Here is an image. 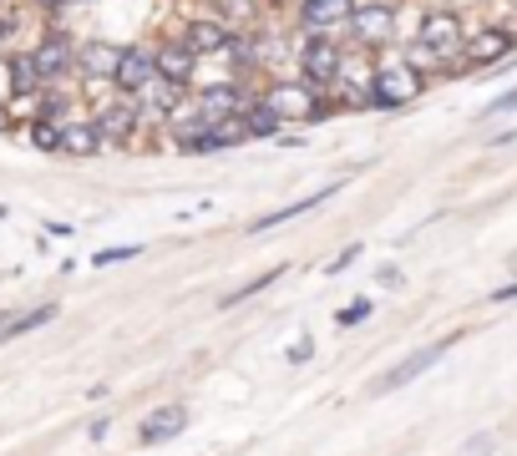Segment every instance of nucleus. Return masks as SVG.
I'll list each match as a JSON object with an SVG mask.
<instances>
[{
    "label": "nucleus",
    "instance_id": "obj_1",
    "mask_svg": "<svg viewBox=\"0 0 517 456\" xmlns=\"http://www.w3.org/2000/svg\"><path fill=\"white\" fill-rule=\"evenodd\" d=\"M421 92H426V76H421L406 56H376L371 92H365V102H371V107H381V112H401V107H411Z\"/></svg>",
    "mask_w": 517,
    "mask_h": 456
},
{
    "label": "nucleus",
    "instance_id": "obj_2",
    "mask_svg": "<svg viewBox=\"0 0 517 456\" xmlns=\"http://www.w3.org/2000/svg\"><path fill=\"white\" fill-rule=\"evenodd\" d=\"M264 97L274 102V112H279L284 122H325V117H335L330 92L310 87L305 76H284V82H269Z\"/></svg>",
    "mask_w": 517,
    "mask_h": 456
},
{
    "label": "nucleus",
    "instance_id": "obj_3",
    "mask_svg": "<svg viewBox=\"0 0 517 456\" xmlns=\"http://www.w3.org/2000/svg\"><path fill=\"white\" fill-rule=\"evenodd\" d=\"M345 31H350V41L365 46V51H386V46L401 36V16H396L391 0H355Z\"/></svg>",
    "mask_w": 517,
    "mask_h": 456
},
{
    "label": "nucleus",
    "instance_id": "obj_4",
    "mask_svg": "<svg viewBox=\"0 0 517 456\" xmlns=\"http://www.w3.org/2000/svg\"><path fill=\"white\" fill-rule=\"evenodd\" d=\"M421 46H431L441 61H447V71H452V61H462V41H467V21L457 16V11H447V6H436V11H421V21H416V31H411Z\"/></svg>",
    "mask_w": 517,
    "mask_h": 456
},
{
    "label": "nucleus",
    "instance_id": "obj_5",
    "mask_svg": "<svg viewBox=\"0 0 517 456\" xmlns=\"http://www.w3.org/2000/svg\"><path fill=\"white\" fill-rule=\"evenodd\" d=\"M31 61H36V71H41V87L77 82V41H71L61 26H51L46 36H36Z\"/></svg>",
    "mask_w": 517,
    "mask_h": 456
},
{
    "label": "nucleus",
    "instance_id": "obj_6",
    "mask_svg": "<svg viewBox=\"0 0 517 456\" xmlns=\"http://www.w3.org/2000/svg\"><path fill=\"white\" fill-rule=\"evenodd\" d=\"M173 36L203 61V56H224V51H234V36H239V31H234L224 16H218V11H203V16H193L188 26H178Z\"/></svg>",
    "mask_w": 517,
    "mask_h": 456
},
{
    "label": "nucleus",
    "instance_id": "obj_7",
    "mask_svg": "<svg viewBox=\"0 0 517 456\" xmlns=\"http://www.w3.org/2000/svg\"><path fill=\"white\" fill-rule=\"evenodd\" d=\"M340 36L335 31H315V36H305L300 41V76H305V82L310 87H330L335 82V71H340Z\"/></svg>",
    "mask_w": 517,
    "mask_h": 456
},
{
    "label": "nucleus",
    "instance_id": "obj_8",
    "mask_svg": "<svg viewBox=\"0 0 517 456\" xmlns=\"http://www.w3.org/2000/svg\"><path fill=\"white\" fill-rule=\"evenodd\" d=\"M512 51H517V26H467V41H462L467 71L472 66H497Z\"/></svg>",
    "mask_w": 517,
    "mask_h": 456
},
{
    "label": "nucleus",
    "instance_id": "obj_9",
    "mask_svg": "<svg viewBox=\"0 0 517 456\" xmlns=\"http://www.w3.org/2000/svg\"><path fill=\"white\" fill-rule=\"evenodd\" d=\"M153 76H158V51H153V41H127L122 56H117V71H112L117 92L132 97L142 82H153Z\"/></svg>",
    "mask_w": 517,
    "mask_h": 456
},
{
    "label": "nucleus",
    "instance_id": "obj_10",
    "mask_svg": "<svg viewBox=\"0 0 517 456\" xmlns=\"http://www.w3.org/2000/svg\"><path fill=\"white\" fill-rule=\"evenodd\" d=\"M92 122H97V132H102V142H117V147H127V142H137V102L127 97V92H117V97H107L97 112H92Z\"/></svg>",
    "mask_w": 517,
    "mask_h": 456
},
{
    "label": "nucleus",
    "instance_id": "obj_11",
    "mask_svg": "<svg viewBox=\"0 0 517 456\" xmlns=\"http://www.w3.org/2000/svg\"><path fill=\"white\" fill-rule=\"evenodd\" d=\"M447 350H452V340H441V345H421L416 355H406V360H396V365H391V370H386V375L376 380V396H391V391H406V386H411V380H421V375H426V370H431V365H436L441 355H447Z\"/></svg>",
    "mask_w": 517,
    "mask_h": 456
},
{
    "label": "nucleus",
    "instance_id": "obj_12",
    "mask_svg": "<svg viewBox=\"0 0 517 456\" xmlns=\"http://www.w3.org/2000/svg\"><path fill=\"white\" fill-rule=\"evenodd\" d=\"M153 51H158V76H163V82H173V87H193V76H198V56H193L178 36L153 41Z\"/></svg>",
    "mask_w": 517,
    "mask_h": 456
},
{
    "label": "nucleus",
    "instance_id": "obj_13",
    "mask_svg": "<svg viewBox=\"0 0 517 456\" xmlns=\"http://www.w3.org/2000/svg\"><path fill=\"white\" fill-rule=\"evenodd\" d=\"M102 152H107V142H102V132H97L92 117L61 122V158H102Z\"/></svg>",
    "mask_w": 517,
    "mask_h": 456
},
{
    "label": "nucleus",
    "instance_id": "obj_14",
    "mask_svg": "<svg viewBox=\"0 0 517 456\" xmlns=\"http://www.w3.org/2000/svg\"><path fill=\"white\" fill-rule=\"evenodd\" d=\"M350 6H355V0H300V31L305 36H315V31H345Z\"/></svg>",
    "mask_w": 517,
    "mask_h": 456
},
{
    "label": "nucleus",
    "instance_id": "obj_15",
    "mask_svg": "<svg viewBox=\"0 0 517 456\" xmlns=\"http://www.w3.org/2000/svg\"><path fill=\"white\" fill-rule=\"evenodd\" d=\"M117 56H122L117 41H107V36H87V41H77V76H107V82H112Z\"/></svg>",
    "mask_w": 517,
    "mask_h": 456
},
{
    "label": "nucleus",
    "instance_id": "obj_16",
    "mask_svg": "<svg viewBox=\"0 0 517 456\" xmlns=\"http://www.w3.org/2000/svg\"><path fill=\"white\" fill-rule=\"evenodd\" d=\"M249 102V92L239 87V82H218V87H198V112L208 117V122H218V117H239V107Z\"/></svg>",
    "mask_w": 517,
    "mask_h": 456
},
{
    "label": "nucleus",
    "instance_id": "obj_17",
    "mask_svg": "<svg viewBox=\"0 0 517 456\" xmlns=\"http://www.w3.org/2000/svg\"><path fill=\"white\" fill-rule=\"evenodd\" d=\"M183 431H188V406L173 401V406H158L153 416H147L137 436H142L147 446H163V441H173V436H183Z\"/></svg>",
    "mask_w": 517,
    "mask_h": 456
},
{
    "label": "nucleus",
    "instance_id": "obj_18",
    "mask_svg": "<svg viewBox=\"0 0 517 456\" xmlns=\"http://www.w3.org/2000/svg\"><path fill=\"white\" fill-rule=\"evenodd\" d=\"M239 122H244L249 137H279V132H284V117L274 112L269 97H249V102L239 107Z\"/></svg>",
    "mask_w": 517,
    "mask_h": 456
},
{
    "label": "nucleus",
    "instance_id": "obj_19",
    "mask_svg": "<svg viewBox=\"0 0 517 456\" xmlns=\"http://www.w3.org/2000/svg\"><path fill=\"white\" fill-rule=\"evenodd\" d=\"M6 117L21 122V127L36 122V117H46V87H41V92H11V97H6Z\"/></svg>",
    "mask_w": 517,
    "mask_h": 456
},
{
    "label": "nucleus",
    "instance_id": "obj_20",
    "mask_svg": "<svg viewBox=\"0 0 517 456\" xmlns=\"http://www.w3.org/2000/svg\"><path fill=\"white\" fill-rule=\"evenodd\" d=\"M61 310H56V304H36V310H26L21 320H6V325H0V345H6V340H16V335H26V330H41V325H51Z\"/></svg>",
    "mask_w": 517,
    "mask_h": 456
},
{
    "label": "nucleus",
    "instance_id": "obj_21",
    "mask_svg": "<svg viewBox=\"0 0 517 456\" xmlns=\"http://www.w3.org/2000/svg\"><path fill=\"white\" fill-rule=\"evenodd\" d=\"M330 193H335V188H325V193H310V198H300V203H289V208H279V213H264V218L254 223V234H269V228H279V223H289V218H300V213L320 208V203H325Z\"/></svg>",
    "mask_w": 517,
    "mask_h": 456
},
{
    "label": "nucleus",
    "instance_id": "obj_22",
    "mask_svg": "<svg viewBox=\"0 0 517 456\" xmlns=\"http://www.w3.org/2000/svg\"><path fill=\"white\" fill-rule=\"evenodd\" d=\"M26 142H31L36 152H61V122H56V117L26 122Z\"/></svg>",
    "mask_w": 517,
    "mask_h": 456
},
{
    "label": "nucleus",
    "instance_id": "obj_23",
    "mask_svg": "<svg viewBox=\"0 0 517 456\" xmlns=\"http://www.w3.org/2000/svg\"><path fill=\"white\" fill-rule=\"evenodd\" d=\"M11 92H41V71H36L31 51L11 56Z\"/></svg>",
    "mask_w": 517,
    "mask_h": 456
},
{
    "label": "nucleus",
    "instance_id": "obj_24",
    "mask_svg": "<svg viewBox=\"0 0 517 456\" xmlns=\"http://www.w3.org/2000/svg\"><path fill=\"white\" fill-rule=\"evenodd\" d=\"M279 274H284V269H264L259 279H249V284H239L234 294H224V299H218V310H234V304H239V299H254V294H259V289H269V284H274Z\"/></svg>",
    "mask_w": 517,
    "mask_h": 456
},
{
    "label": "nucleus",
    "instance_id": "obj_25",
    "mask_svg": "<svg viewBox=\"0 0 517 456\" xmlns=\"http://www.w3.org/2000/svg\"><path fill=\"white\" fill-rule=\"evenodd\" d=\"M365 320H371V299H350L345 310L335 315V325H340V330H355V325H365Z\"/></svg>",
    "mask_w": 517,
    "mask_h": 456
},
{
    "label": "nucleus",
    "instance_id": "obj_26",
    "mask_svg": "<svg viewBox=\"0 0 517 456\" xmlns=\"http://www.w3.org/2000/svg\"><path fill=\"white\" fill-rule=\"evenodd\" d=\"M137 254H142L137 244H122V249H97V254H92V264H97V269H107V264H127V259H137Z\"/></svg>",
    "mask_w": 517,
    "mask_h": 456
},
{
    "label": "nucleus",
    "instance_id": "obj_27",
    "mask_svg": "<svg viewBox=\"0 0 517 456\" xmlns=\"http://www.w3.org/2000/svg\"><path fill=\"white\" fill-rule=\"evenodd\" d=\"M492 451H497V431H477L472 441H462L457 456H492Z\"/></svg>",
    "mask_w": 517,
    "mask_h": 456
},
{
    "label": "nucleus",
    "instance_id": "obj_28",
    "mask_svg": "<svg viewBox=\"0 0 517 456\" xmlns=\"http://www.w3.org/2000/svg\"><path fill=\"white\" fill-rule=\"evenodd\" d=\"M310 355H315V340H310V335H300V340L289 345V365H305Z\"/></svg>",
    "mask_w": 517,
    "mask_h": 456
},
{
    "label": "nucleus",
    "instance_id": "obj_29",
    "mask_svg": "<svg viewBox=\"0 0 517 456\" xmlns=\"http://www.w3.org/2000/svg\"><path fill=\"white\" fill-rule=\"evenodd\" d=\"M502 112H517V87H512V92H502V97L487 107V117H502Z\"/></svg>",
    "mask_w": 517,
    "mask_h": 456
},
{
    "label": "nucleus",
    "instance_id": "obj_30",
    "mask_svg": "<svg viewBox=\"0 0 517 456\" xmlns=\"http://www.w3.org/2000/svg\"><path fill=\"white\" fill-rule=\"evenodd\" d=\"M355 259H360V244H350V249H340V254H335V264H330V274H340V269H350Z\"/></svg>",
    "mask_w": 517,
    "mask_h": 456
},
{
    "label": "nucleus",
    "instance_id": "obj_31",
    "mask_svg": "<svg viewBox=\"0 0 517 456\" xmlns=\"http://www.w3.org/2000/svg\"><path fill=\"white\" fill-rule=\"evenodd\" d=\"M26 6H36V11H46V16H61L71 0H26Z\"/></svg>",
    "mask_w": 517,
    "mask_h": 456
},
{
    "label": "nucleus",
    "instance_id": "obj_32",
    "mask_svg": "<svg viewBox=\"0 0 517 456\" xmlns=\"http://www.w3.org/2000/svg\"><path fill=\"white\" fill-rule=\"evenodd\" d=\"M11 31H16L11 16H0V56H6V46H11Z\"/></svg>",
    "mask_w": 517,
    "mask_h": 456
},
{
    "label": "nucleus",
    "instance_id": "obj_33",
    "mask_svg": "<svg viewBox=\"0 0 517 456\" xmlns=\"http://www.w3.org/2000/svg\"><path fill=\"white\" fill-rule=\"evenodd\" d=\"M492 299H497V304H502V299H517V279H512V284H502V289H492Z\"/></svg>",
    "mask_w": 517,
    "mask_h": 456
},
{
    "label": "nucleus",
    "instance_id": "obj_34",
    "mask_svg": "<svg viewBox=\"0 0 517 456\" xmlns=\"http://www.w3.org/2000/svg\"><path fill=\"white\" fill-rule=\"evenodd\" d=\"M71 6H92V0H71Z\"/></svg>",
    "mask_w": 517,
    "mask_h": 456
},
{
    "label": "nucleus",
    "instance_id": "obj_35",
    "mask_svg": "<svg viewBox=\"0 0 517 456\" xmlns=\"http://www.w3.org/2000/svg\"><path fill=\"white\" fill-rule=\"evenodd\" d=\"M269 6H284V0H269Z\"/></svg>",
    "mask_w": 517,
    "mask_h": 456
},
{
    "label": "nucleus",
    "instance_id": "obj_36",
    "mask_svg": "<svg viewBox=\"0 0 517 456\" xmlns=\"http://www.w3.org/2000/svg\"><path fill=\"white\" fill-rule=\"evenodd\" d=\"M0 107H6V97H0Z\"/></svg>",
    "mask_w": 517,
    "mask_h": 456
}]
</instances>
